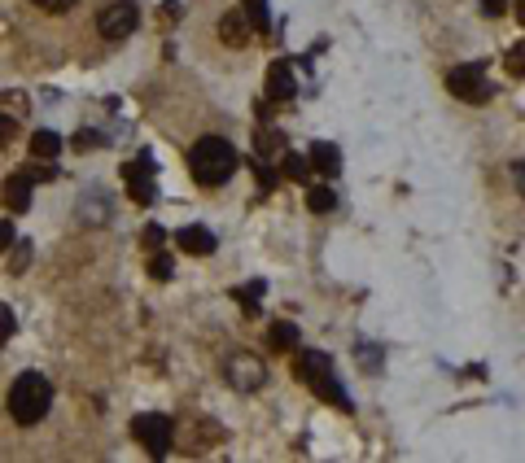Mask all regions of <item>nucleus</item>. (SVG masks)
<instances>
[{"mask_svg":"<svg viewBox=\"0 0 525 463\" xmlns=\"http://www.w3.org/2000/svg\"><path fill=\"white\" fill-rule=\"evenodd\" d=\"M294 376H298L302 385H311L316 398L333 402L337 411H355V402H350V393L342 390V381H337V371H333V359H328V354H320V350H302L298 359H294Z\"/></svg>","mask_w":525,"mask_h":463,"instance_id":"nucleus-1","label":"nucleus"},{"mask_svg":"<svg viewBox=\"0 0 525 463\" xmlns=\"http://www.w3.org/2000/svg\"><path fill=\"white\" fill-rule=\"evenodd\" d=\"M14 136H18V122L9 119V114H0V145H9Z\"/></svg>","mask_w":525,"mask_h":463,"instance_id":"nucleus-27","label":"nucleus"},{"mask_svg":"<svg viewBox=\"0 0 525 463\" xmlns=\"http://www.w3.org/2000/svg\"><path fill=\"white\" fill-rule=\"evenodd\" d=\"M241 9H246L254 31H267V0H241Z\"/></svg>","mask_w":525,"mask_h":463,"instance_id":"nucleus-20","label":"nucleus"},{"mask_svg":"<svg viewBox=\"0 0 525 463\" xmlns=\"http://www.w3.org/2000/svg\"><path fill=\"white\" fill-rule=\"evenodd\" d=\"M62 153V140H57V131H35L31 136V158H40V162H53Z\"/></svg>","mask_w":525,"mask_h":463,"instance_id":"nucleus-15","label":"nucleus"},{"mask_svg":"<svg viewBox=\"0 0 525 463\" xmlns=\"http://www.w3.org/2000/svg\"><path fill=\"white\" fill-rule=\"evenodd\" d=\"M97 145H101L97 131H79V136H75V149H97Z\"/></svg>","mask_w":525,"mask_h":463,"instance_id":"nucleus-33","label":"nucleus"},{"mask_svg":"<svg viewBox=\"0 0 525 463\" xmlns=\"http://www.w3.org/2000/svg\"><path fill=\"white\" fill-rule=\"evenodd\" d=\"M0 201H5V210L26 215V210H31V179H26V175H9L5 188H0Z\"/></svg>","mask_w":525,"mask_h":463,"instance_id":"nucleus-10","label":"nucleus"},{"mask_svg":"<svg viewBox=\"0 0 525 463\" xmlns=\"http://www.w3.org/2000/svg\"><path fill=\"white\" fill-rule=\"evenodd\" d=\"M26 179H31V184H40V179H53V175H57V167H53V162H40V158H35V167H26Z\"/></svg>","mask_w":525,"mask_h":463,"instance_id":"nucleus-25","label":"nucleus"},{"mask_svg":"<svg viewBox=\"0 0 525 463\" xmlns=\"http://www.w3.org/2000/svg\"><path fill=\"white\" fill-rule=\"evenodd\" d=\"M306 162H311L320 175H328V179H333V175L342 171V149L328 145V140H316V145H311V153H306Z\"/></svg>","mask_w":525,"mask_h":463,"instance_id":"nucleus-13","label":"nucleus"},{"mask_svg":"<svg viewBox=\"0 0 525 463\" xmlns=\"http://www.w3.org/2000/svg\"><path fill=\"white\" fill-rule=\"evenodd\" d=\"M162 241H167V232H162L158 223H150V227H145V245H150V249H162Z\"/></svg>","mask_w":525,"mask_h":463,"instance_id":"nucleus-29","label":"nucleus"},{"mask_svg":"<svg viewBox=\"0 0 525 463\" xmlns=\"http://www.w3.org/2000/svg\"><path fill=\"white\" fill-rule=\"evenodd\" d=\"M53 407V385L44 371H23L9 390V415L18 424H40Z\"/></svg>","mask_w":525,"mask_h":463,"instance_id":"nucleus-3","label":"nucleus"},{"mask_svg":"<svg viewBox=\"0 0 525 463\" xmlns=\"http://www.w3.org/2000/svg\"><path fill=\"white\" fill-rule=\"evenodd\" d=\"M26 263H31V245H18V249H14V258H9V271H14V275H23Z\"/></svg>","mask_w":525,"mask_h":463,"instance_id":"nucleus-26","label":"nucleus"},{"mask_svg":"<svg viewBox=\"0 0 525 463\" xmlns=\"http://www.w3.org/2000/svg\"><path fill=\"white\" fill-rule=\"evenodd\" d=\"M136 18H141V14H136V0H110L97 14V26L105 40H127V35L136 31Z\"/></svg>","mask_w":525,"mask_h":463,"instance_id":"nucleus-5","label":"nucleus"},{"mask_svg":"<svg viewBox=\"0 0 525 463\" xmlns=\"http://www.w3.org/2000/svg\"><path fill=\"white\" fill-rule=\"evenodd\" d=\"M503 9H508V0H481V14H486V18H500Z\"/></svg>","mask_w":525,"mask_h":463,"instance_id":"nucleus-32","label":"nucleus"},{"mask_svg":"<svg viewBox=\"0 0 525 463\" xmlns=\"http://www.w3.org/2000/svg\"><path fill=\"white\" fill-rule=\"evenodd\" d=\"M0 337H14V315H9L5 302H0Z\"/></svg>","mask_w":525,"mask_h":463,"instance_id":"nucleus-31","label":"nucleus"},{"mask_svg":"<svg viewBox=\"0 0 525 463\" xmlns=\"http://www.w3.org/2000/svg\"><path fill=\"white\" fill-rule=\"evenodd\" d=\"M254 175H258V184H263V188H276V184H280V175L267 167V158H254Z\"/></svg>","mask_w":525,"mask_h":463,"instance_id":"nucleus-22","label":"nucleus"},{"mask_svg":"<svg viewBox=\"0 0 525 463\" xmlns=\"http://www.w3.org/2000/svg\"><path fill=\"white\" fill-rule=\"evenodd\" d=\"M512 179H517V188H521V197H525V162H512Z\"/></svg>","mask_w":525,"mask_h":463,"instance_id":"nucleus-34","label":"nucleus"},{"mask_svg":"<svg viewBox=\"0 0 525 463\" xmlns=\"http://www.w3.org/2000/svg\"><path fill=\"white\" fill-rule=\"evenodd\" d=\"M280 149V131H258V158L272 162V153Z\"/></svg>","mask_w":525,"mask_h":463,"instance_id":"nucleus-23","label":"nucleus"},{"mask_svg":"<svg viewBox=\"0 0 525 463\" xmlns=\"http://www.w3.org/2000/svg\"><path fill=\"white\" fill-rule=\"evenodd\" d=\"M294 92H298V79H294V71H289V62H272V66H267V97L289 101Z\"/></svg>","mask_w":525,"mask_h":463,"instance_id":"nucleus-11","label":"nucleus"},{"mask_svg":"<svg viewBox=\"0 0 525 463\" xmlns=\"http://www.w3.org/2000/svg\"><path fill=\"white\" fill-rule=\"evenodd\" d=\"M280 175H289V179H306V175H311V162H306L302 153H280Z\"/></svg>","mask_w":525,"mask_h":463,"instance_id":"nucleus-16","label":"nucleus"},{"mask_svg":"<svg viewBox=\"0 0 525 463\" xmlns=\"http://www.w3.org/2000/svg\"><path fill=\"white\" fill-rule=\"evenodd\" d=\"M171 267H175V263L167 258V254H153V258H150V275H153V280H171Z\"/></svg>","mask_w":525,"mask_h":463,"instance_id":"nucleus-24","label":"nucleus"},{"mask_svg":"<svg viewBox=\"0 0 525 463\" xmlns=\"http://www.w3.org/2000/svg\"><path fill=\"white\" fill-rule=\"evenodd\" d=\"M14 236H18V232H14V223L0 219V254H5V249H14Z\"/></svg>","mask_w":525,"mask_h":463,"instance_id":"nucleus-30","label":"nucleus"},{"mask_svg":"<svg viewBox=\"0 0 525 463\" xmlns=\"http://www.w3.org/2000/svg\"><path fill=\"white\" fill-rule=\"evenodd\" d=\"M306 206H311L316 215H328V210L337 206V197H333V188H328V184H316V188L306 193Z\"/></svg>","mask_w":525,"mask_h":463,"instance_id":"nucleus-17","label":"nucleus"},{"mask_svg":"<svg viewBox=\"0 0 525 463\" xmlns=\"http://www.w3.org/2000/svg\"><path fill=\"white\" fill-rule=\"evenodd\" d=\"M105 201H101V193H92V197H83L79 201V219H88V223H105Z\"/></svg>","mask_w":525,"mask_h":463,"instance_id":"nucleus-18","label":"nucleus"},{"mask_svg":"<svg viewBox=\"0 0 525 463\" xmlns=\"http://www.w3.org/2000/svg\"><path fill=\"white\" fill-rule=\"evenodd\" d=\"M250 18H246V9H228L224 18H219V40L232 44V49H241L246 40H250Z\"/></svg>","mask_w":525,"mask_h":463,"instance_id":"nucleus-9","label":"nucleus"},{"mask_svg":"<svg viewBox=\"0 0 525 463\" xmlns=\"http://www.w3.org/2000/svg\"><path fill=\"white\" fill-rule=\"evenodd\" d=\"M131 438L141 441L153 459H162L175 441V424L167 415H136V420H131Z\"/></svg>","mask_w":525,"mask_h":463,"instance_id":"nucleus-4","label":"nucleus"},{"mask_svg":"<svg viewBox=\"0 0 525 463\" xmlns=\"http://www.w3.org/2000/svg\"><path fill=\"white\" fill-rule=\"evenodd\" d=\"M503 62H508V74H517V79H525V40H521V44H512Z\"/></svg>","mask_w":525,"mask_h":463,"instance_id":"nucleus-21","label":"nucleus"},{"mask_svg":"<svg viewBox=\"0 0 525 463\" xmlns=\"http://www.w3.org/2000/svg\"><path fill=\"white\" fill-rule=\"evenodd\" d=\"M180 249H184V254H193V258H206V254H215V236H210V227H201V223H189V227L180 232Z\"/></svg>","mask_w":525,"mask_h":463,"instance_id":"nucleus-12","label":"nucleus"},{"mask_svg":"<svg viewBox=\"0 0 525 463\" xmlns=\"http://www.w3.org/2000/svg\"><path fill=\"white\" fill-rule=\"evenodd\" d=\"M237 162H241L237 149L228 145V140H219V136H201L198 145H193V153H189V171H193V179L206 184V188L228 184L232 171H237Z\"/></svg>","mask_w":525,"mask_h":463,"instance_id":"nucleus-2","label":"nucleus"},{"mask_svg":"<svg viewBox=\"0 0 525 463\" xmlns=\"http://www.w3.org/2000/svg\"><path fill=\"white\" fill-rule=\"evenodd\" d=\"M31 5H40L44 14H66V9H71L75 0H31Z\"/></svg>","mask_w":525,"mask_h":463,"instance_id":"nucleus-28","label":"nucleus"},{"mask_svg":"<svg viewBox=\"0 0 525 463\" xmlns=\"http://www.w3.org/2000/svg\"><path fill=\"white\" fill-rule=\"evenodd\" d=\"M267 342H272V350L289 354V350H298V328L289 319H276L272 328H267Z\"/></svg>","mask_w":525,"mask_h":463,"instance_id":"nucleus-14","label":"nucleus"},{"mask_svg":"<svg viewBox=\"0 0 525 463\" xmlns=\"http://www.w3.org/2000/svg\"><path fill=\"white\" fill-rule=\"evenodd\" d=\"M447 88L460 101H473V105L491 101V83L481 79V66H455V71L447 74Z\"/></svg>","mask_w":525,"mask_h":463,"instance_id":"nucleus-7","label":"nucleus"},{"mask_svg":"<svg viewBox=\"0 0 525 463\" xmlns=\"http://www.w3.org/2000/svg\"><path fill=\"white\" fill-rule=\"evenodd\" d=\"M123 184H127V193H131L136 206H150V201H153V158H150V153H141L136 162H127V167H123Z\"/></svg>","mask_w":525,"mask_h":463,"instance_id":"nucleus-8","label":"nucleus"},{"mask_svg":"<svg viewBox=\"0 0 525 463\" xmlns=\"http://www.w3.org/2000/svg\"><path fill=\"white\" fill-rule=\"evenodd\" d=\"M224 376H228V385H232V390H241V393H254L263 381H267L263 359H254V354H228Z\"/></svg>","mask_w":525,"mask_h":463,"instance_id":"nucleus-6","label":"nucleus"},{"mask_svg":"<svg viewBox=\"0 0 525 463\" xmlns=\"http://www.w3.org/2000/svg\"><path fill=\"white\" fill-rule=\"evenodd\" d=\"M263 293H267V285H263V280H254V285H241V289H237V302L246 306V315H254V311H258L254 302H258Z\"/></svg>","mask_w":525,"mask_h":463,"instance_id":"nucleus-19","label":"nucleus"}]
</instances>
